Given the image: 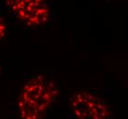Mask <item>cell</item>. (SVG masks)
Returning <instances> with one entry per match:
<instances>
[{
    "mask_svg": "<svg viewBox=\"0 0 128 119\" xmlns=\"http://www.w3.org/2000/svg\"><path fill=\"white\" fill-rule=\"evenodd\" d=\"M60 94L56 83L44 75L31 77L22 87L18 100L20 119H44Z\"/></svg>",
    "mask_w": 128,
    "mask_h": 119,
    "instance_id": "1",
    "label": "cell"
},
{
    "mask_svg": "<svg viewBox=\"0 0 128 119\" xmlns=\"http://www.w3.org/2000/svg\"><path fill=\"white\" fill-rule=\"evenodd\" d=\"M6 5L20 23L30 28L41 27L50 20V7L41 0H8Z\"/></svg>",
    "mask_w": 128,
    "mask_h": 119,
    "instance_id": "2",
    "label": "cell"
},
{
    "mask_svg": "<svg viewBox=\"0 0 128 119\" xmlns=\"http://www.w3.org/2000/svg\"><path fill=\"white\" fill-rule=\"evenodd\" d=\"M70 108L75 119H114L109 106L89 91H77L70 98Z\"/></svg>",
    "mask_w": 128,
    "mask_h": 119,
    "instance_id": "3",
    "label": "cell"
},
{
    "mask_svg": "<svg viewBox=\"0 0 128 119\" xmlns=\"http://www.w3.org/2000/svg\"><path fill=\"white\" fill-rule=\"evenodd\" d=\"M8 23L6 21L5 18L3 17L2 13L0 12V42L5 40L6 36L8 34Z\"/></svg>",
    "mask_w": 128,
    "mask_h": 119,
    "instance_id": "4",
    "label": "cell"
},
{
    "mask_svg": "<svg viewBox=\"0 0 128 119\" xmlns=\"http://www.w3.org/2000/svg\"><path fill=\"white\" fill-rule=\"evenodd\" d=\"M0 72H1V67H0Z\"/></svg>",
    "mask_w": 128,
    "mask_h": 119,
    "instance_id": "5",
    "label": "cell"
}]
</instances>
